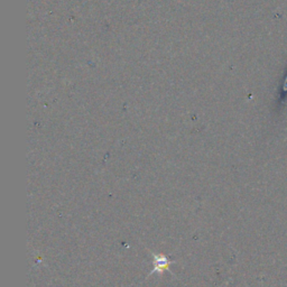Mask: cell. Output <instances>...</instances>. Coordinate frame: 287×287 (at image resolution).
<instances>
[{
	"label": "cell",
	"instance_id": "1",
	"mask_svg": "<svg viewBox=\"0 0 287 287\" xmlns=\"http://www.w3.org/2000/svg\"><path fill=\"white\" fill-rule=\"evenodd\" d=\"M154 262H155V267L153 272H159L163 273L164 271H167L170 267V262L167 258L163 255H154Z\"/></svg>",
	"mask_w": 287,
	"mask_h": 287
}]
</instances>
